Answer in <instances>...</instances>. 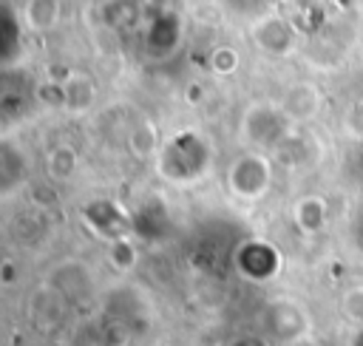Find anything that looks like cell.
<instances>
[{
  "instance_id": "obj_1",
  "label": "cell",
  "mask_w": 363,
  "mask_h": 346,
  "mask_svg": "<svg viewBox=\"0 0 363 346\" xmlns=\"http://www.w3.org/2000/svg\"><path fill=\"white\" fill-rule=\"evenodd\" d=\"M201 167H207V142L196 139L193 133L176 136V139L164 147L162 173H164L167 179L187 182V179L201 176Z\"/></svg>"
},
{
  "instance_id": "obj_2",
  "label": "cell",
  "mask_w": 363,
  "mask_h": 346,
  "mask_svg": "<svg viewBox=\"0 0 363 346\" xmlns=\"http://www.w3.org/2000/svg\"><path fill=\"white\" fill-rule=\"evenodd\" d=\"M230 187L238 199H261L269 187V167L261 156H241L230 170Z\"/></svg>"
},
{
  "instance_id": "obj_3",
  "label": "cell",
  "mask_w": 363,
  "mask_h": 346,
  "mask_svg": "<svg viewBox=\"0 0 363 346\" xmlns=\"http://www.w3.org/2000/svg\"><path fill=\"white\" fill-rule=\"evenodd\" d=\"M295 28L284 20V17H264L255 26V40L264 51H269L272 57H284L295 48Z\"/></svg>"
},
{
  "instance_id": "obj_4",
  "label": "cell",
  "mask_w": 363,
  "mask_h": 346,
  "mask_svg": "<svg viewBox=\"0 0 363 346\" xmlns=\"http://www.w3.org/2000/svg\"><path fill=\"white\" fill-rule=\"evenodd\" d=\"M278 252L275 247L269 244H261V241H250L241 252H238V267L244 269V275L255 278V281H264L269 275L278 272Z\"/></svg>"
},
{
  "instance_id": "obj_5",
  "label": "cell",
  "mask_w": 363,
  "mask_h": 346,
  "mask_svg": "<svg viewBox=\"0 0 363 346\" xmlns=\"http://www.w3.org/2000/svg\"><path fill=\"white\" fill-rule=\"evenodd\" d=\"M295 221H298L306 233L320 230L323 221H326V204H323L318 196H306V199H301L298 207H295Z\"/></svg>"
},
{
  "instance_id": "obj_6",
  "label": "cell",
  "mask_w": 363,
  "mask_h": 346,
  "mask_svg": "<svg viewBox=\"0 0 363 346\" xmlns=\"http://www.w3.org/2000/svg\"><path fill=\"white\" fill-rule=\"evenodd\" d=\"M284 108H286L292 116H312L320 105H318V94H315L309 85H295V88L286 94Z\"/></svg>"
},
{
  "instance_id": "obj_7",
  "label": "cell",
  "mask_w": 363,
  "mask_h": 346,
  "mask_svg": "<svg viewBox=\"0 0 363 346\" xmlns=\"http://www.w3.org/2000/svg\"><path fill=\"white\" fill-rule=\"evenodd\" d=\"M23 20L31 26V28H37V31H43V28H51L54 23H57V11H60V6L57 3H26L23 6Z\"/></svg>"
},
{
  "instance_id": "obj_8",
  "label": "cell",
  "mask_w": 363,
  "mask_h": 346,
  "mask_svg": "<svg viewBox=\"0 0 363 346\" xmlns=\"http://www.w3.org/2000/svg\"><path fill=\"white\" fill-rule=\"evenodd\" d=\"M62 94H65V105H71V108H88L91 99H94V88L82 77L65 79L62 82Z\"/></svg>"
},
{
  "instance_id": "obj_9",
  "label": "cell",
  "mask_w": 363,
  "mask_h": 346,
  "mask_svg": "<svg viewBox=\"0 0 363 346\" xmlns=\"http://www.w3.org/2000/svg\"><path fill=\"white\" fill-rule=\"evenodd\" d=\"M74 167H77V159H74L71 147H54L48 153V173L54 179H68L74 173Z\"/></svg>"
},
{
  "instance_id": "obj_10",
  "label": "cell",
  "mask_w": 363,
  "mask_h": 346,
  "mask_svg": "<svg viewBox=\"0 0 363 346\" xmlns=\"http://www.w3.org/2000/svg\"><path fill=\"white\" fill-rule=\"evenodd\" d=\"M340 306H343V312H346L349 318H354V320H363V289H360V286H354V289L343 292V298H340Z\"/></svg>"
},
{
  "instance_id": "obj_11",
  "label": "cell",
  "mask_w": 363,
  "mask_h": 346,
  "mask_svg": "<svg viewBox=\"0 0 363 346\" xmlns=\"http://www.w3.org/2000/svg\"><path fill=\"white\" fill-rule=\"evenodd\" d=\"M235 65H238V54L233 48H218L213 54V68L218 74H230V71H235Z\"/></svg>"
},
{
  "instance_id": "obj_12",
  "label": "cell",
  "mask_w": 363,
  "mask_h": 346,
  "mask_svg": "<svg viewBox=\"0 0 363 346\" xmlns=\"http://www.w3.org/2000/svg\"><path fill=\"white\" fill-rule=\"evenodd\" d=\"M111 258H113V264L116 267H122V269H128L130 264H133V250H130V244L128 241H122V238H116L113 241V247H111Z\"/></svg>"
},
{
  "instance_id": "obj_13",
  "label": "cell",
  "mask_w": 363,
  "mask_h": 346,
  "mask_svg": "<svg viewBox=\"0 0 363 346\" xmlns=\"http://www.w3.org/2000/svg\"><path fill=\"white\" fill-rule=\"evenodd\" d=\"M352 346H363V329H360V332L352 337Z\"/></svg>"
}]
</instances>
